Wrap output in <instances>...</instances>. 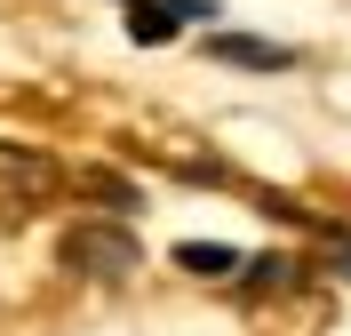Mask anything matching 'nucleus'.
Here are the masks:
<instances>
[{
	"label": "nucleus",
	"mask_w": 351,
	"mask_h": 336,
	"mask_svg": "<svg viewBox=\"0 0 351 336\" xmlns=\"http://www.w3.org/2000/svg\"><path fill=\"white\" fill-rule=\"evenodd\" d=\"M136 256H144V240H136L128 224H72L64 232V265L88 272V280H128Z\"/></svg>",
	"instance_id": "obj_1"
},
{
	"label": "nucleus",
	"mask_w": 351,
	"mask_h": 336,
	"mask_svg": "<svg viewBox=\"0 0 351 336\" xmlns=\"http://www.w3.org/2000/svg\"><path fill=\"white\" fill-rule=\"evenodd\" d=\"M216 65H240V72H287L295 65V48H280V41H263V32H216V41H199Z\"/></svg>",
	"instance_id": "obj_2"
},
{
	"label": "nucleus",
	"mask_w": 351,
	"mask_h": 336,
	"mask_svg": "<svg viewBox=\"0 0 351 336\" xmlns=\"http://www.w3.org/2000/svg\"><path fill=\"white\" fill-rule=\"evenodd\" d=\"M128 41L136 48H168L176 41V16L160 8V0H128Z\"/></svg>",
	"instance_id": "obj_3"
},
{
	"label": "nucleus",
	"mask_w": 351,
	"mask_h": 336,
	"mask_svg": "<svg viewBox=\"0 0 351 336\" xmlns=\"http://www.w3.org/2000/svg\"><path fill=\"white\" fill-rule=\"evenodd\" d=\"M176 265H184V272H208V280H223V272H240V248H223V240H184V248H176Z\"/></svg>",
	"instance_id": "obj_4"
},
{
	"label": "nucleus",
	"mask_w": 351,
	"mask_h": 336,
	"mask_svg": "<svg viewBox=\"0 0 351 336\" xmlns=\"http://www.w3.org/2000/svg\"><path fill=\"white\" fill-rule=\"evenodd\" d=\"M240 280L247 289H295L304 265H295V256H256V265H240Z\"/></svg>",
	"instance_id": "obj_5"
},
{
	"label": "nucleus",
	"mask_w": 351,
	"mask_h": 336,
	"mask_svg": "<svg viewBox=\"0 0 351 336\" xmlns=\"http://www.w3.org/2000/svg\"><path fill=\"white\" fill-rule=\"evenodd\" d=\"M160 8H168L176 24H208V16H216V0H160Z\"/></svg>",
	"instance_id": "obj_6"
},
{
	"label": "nucleus",
	"mask_w": 351,
	"mask_h": 336,
	"mask_svg": "<svg viewBox=\"0 0 351 336\" xmlns=\"http://www.w3.org/2000/svg\"><path fill=\"white\" fill-rule=\"evenodd\" d=\"M88 192H96V201H112V208H136V192L120 177H88Z\"/></svg>",
	"instance_id": "obj_7"
}]
</instances>
